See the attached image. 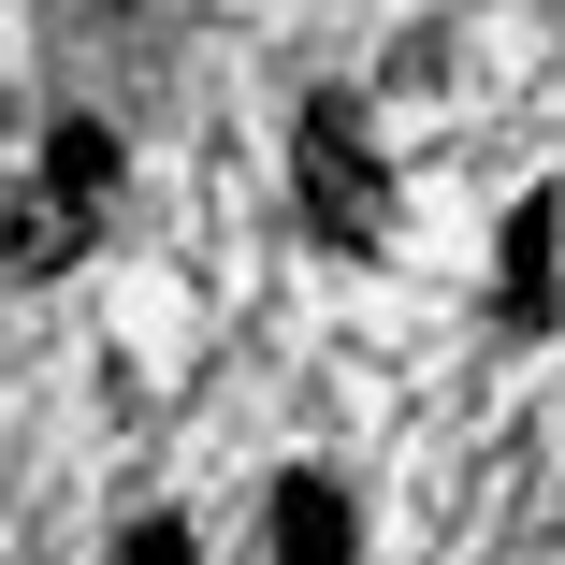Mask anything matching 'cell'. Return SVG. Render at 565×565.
Returning a JSON list of instances; mask_svg holds the SVG:
<instances>
[{"mask_svg": "<svg viewBox=\"0 0 565 565\" xmlns=\"http://www.w3.org/2000/svg\"><path fill=\"white\" fill-rule=\"evenodd\" d=\"M290 189H305V233L319 247H349V262L392 247V174H377V146H363L349 102H305V117H290Z\"/></svg>", "mask_w": 565, "mask_h": 565, "instance_id": "1", "label": "cell"}, {"mask_svg": "<svg viewBox=\"0 0 565 565\" xmlns=\"http://www.w3.org/2000/svg\"><path fill=\"white\" fill-rule=\"evenodd\" d=\"M262 551H276V565H349V551H363V508H349V479L290 465V479H276V508H262Z\"/></svg>", "mask_w": 565, "mask_h": 565, "instance_id": "2", "label": "cell"}, {"mask_svg": "<svg viewBox=\"0 0 565 565\" xmlns=\"http://www.w3.org/2000/svg\"><path fill=\"white\" fill-rule=\"evenodd\" d=\"M87 233H102V217H73L58 189H15V203H0V262H15V276H58Z\"/></svg>", "mask_w": 565, "mask_h": 565, "instance_id": "3", "label": "cell"}, {"mask_svg": "<svg viewBox=\"0 0 565 565\" xmlns=\"http://www.w3.org/2000/svg\"><path fill=\"white\" fill-rule=\"evenodd\" d=\"M44 189H58L73 217H102V203H117V131H102V117H58V131H44Z\"/></svg>", "mask_w": 565, "mask_h": 565, "instance_id": "4", "label": "cell"}, {"mask_svg": "<svg viewBox=\"0 0 565 565\" xmlns=\"http://www.w3.org/2000/svg\"><path fill=\"white\" fill-rule=\"evenodd\" d=\"M551 247H565V203H551V189H536V203H522V217H508V319H522V333H536V319H551Z\"/></svg>", "mask_w": 565, "mask_h": 565, "instance_id": "5", "label": "cell"}, {"mask_svg": "<svg viewBox=\"0 0 565 565\" xmlns=\"http://www.w3.org/2000/svg\"><path fill=\"white\" fill-rule=\"evenodd\" d=\"M117 565H189V522H174V508H160V522H131V536H117Z\"/></svg>", "mask_w": 565, "mask_h": 565, "instance_id": "6", "label": "cell"}]
</instances>
